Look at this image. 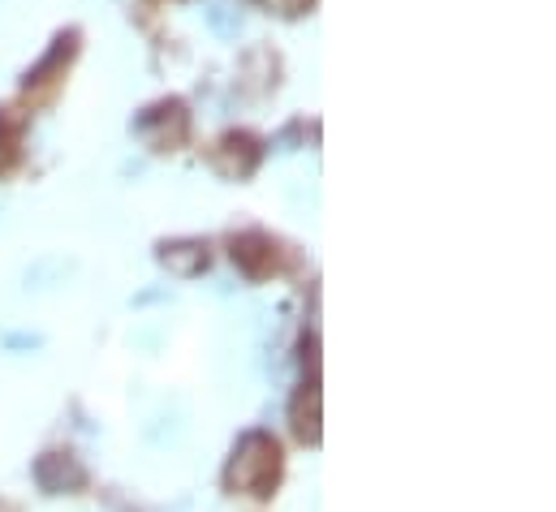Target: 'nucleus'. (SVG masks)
I'll return each instance as SVG.
<instances>
[{
  "label": "nucleus",
  "instance_id": "f257e3e1",
  "mask_svg": "<svg viewBox=\"0 0 556 512\" xmlns=\"http://www.w3.org/2000/svg\"><path fill=\"white\" fill-rule=\"evenodd\" d=\"M280 478V444L268 431H247L225 461V491L268 500Z\"/></svg>",
  "mask_w": 556,
  "mask_h": 512
},
{
  "label": "nucleus",
  "instance_id": "f03ea898",
  "mask_svg": "<svg viewBox=\"0 0 556 512\" xmlns=\"http://www.w3.org/2000/svg\"><path fill=\"white\" fill-rule=\"evenodd\" d=\"M130 129L139 133L151 151H173V146H181L186 133H190V113H186L181 100H160V104L142 108Z\"/></svg>",
  "mask_w": 556,
  "mask_h": 512
},
{
  "label": "nucleus",
  "instance_id": "7ed1b4c3",
  "mask_svg": "<svg viewBox=\"0 0 556 512\" xmlns=\"http://www.w3.org/2000/svg\"><path fill=\"white\" fill-rule=\"evenodd\" d=\"M30 478H35V487H39L43 496H78V491L87 487V465H83L74 452L52 448V452H39V457H35Z\"/></svg>",
  "mask_w": 556,
  "mask_h": 512
},
{
  "label": "nucleus",
  "instance_id": "20e7f679",
  "mask_svg": "<svg viewBox=\"0 0 556 512\" xmlns=\"http://www.w3.org/2000/svg\"><path fill=\"white\" fill-rule=\"evenodd\" d=\"M255 164H260V142H255L251 133H225V138L212 146V168H216L220 177H229V181L251 177Z\"/></svg>",
  "mask_w": 556,
  "mask_h": 512
},
{
  "label": "nucleus",
  "instance_id": "39448f33",
  "mask_svg": "<svg viewBox=\"0 0 556 512\" xmlns=\"http://www.w3.org/2000/svg\"><path fill=\"white\" fill-rule=\"evenodd\" d=\"M233 263L251 276V280H264L273 267H277V242L268 233H238L233 238Z\"/></svg>",
  "mask_w": 556,
  "mask_h": 512
},
{
  "label": "nucleus",
  "instance_id": "423d86ee",
  "mask_svg": "<svg viewBox=\"0 0 556 512\" xmlns=\"http://www.w3.org/2000/svg\"><path fill=\"white\" fill-rule=\"evenodd\" d=\"M289 426H293V435H298L302 444L319 448L324 431H319V384H315V380L298 387V396L289 400Z\"/></svg>",
  "mask_w": 556,
  "mask_h": 512
},
{
  "label": "nucleus",
  "instance_id": "0eeeda50",
  "mask_svg": "<svg viewBox=\"0 0 556 512\" xmlns=\"http://www.w3.org/2000/svg\"><path fill=\"white\" fill-rule=\"evenodd\" d=\"M160 267L168 271V276H181V280H190V276H199L203 267H207V246L199 242V238H181V242H160Z\"/></svg>",
  "mask_w": 556,
  "mask_h": 512
},
{
  "label": "nucleus",
  "instance_id": "6e6552de",
  "mask_svg": "<svg viewBox=\"0 0 556 512\" xmlns=\"http://www.w3.org/2000/svg\"><path fill=\"white\" fill-rule=\"evenodd\" d=\"M74 48H78V35H74V30H70V35H56V43L48 48V56H43L35 69H26L22 91H39L43 82H52V74H61V65L74 56Z\"/></svg>",
  "mask_w": 556,
  "mask_h": 512
},
{
  "label": "nucleus",
  "instance_id": "1a4fd4ad",
  "mask_svg": "<svg viewBox=\"0 0 556 512\" xmlns=\"http://www.w3.org/2000/svg\"><path fill=\"white\" fill-rule=\"evenodd\" d=\"M207 26L220 35V39H238L242 35V13L233 0H212L207 4Z\"/></svg>",
  "mask_w": 556,
  "mask_h": 512
},
{
  "label": "nucleus",
  "instance_id": "9d476101",
  "mask_svg": "<svg viewBox=\"0 0 556 512\" xmlns=\"http://www.w3.org/2000/svg\"><path fill=\"white\" fill-rule=\"evenodd\" d=\"M43 345V336H35V332H13V336H4V349H39Z\"/></svg>",
  "mask_w": 556,
  "mask_h": 512
},
{
  "label": "nucleus",
  "instance_id": "9b49d317",
  "mask_svg": "<svg viewBox=\"0 0 556 512\" xmlns=\"http://www.w3.org/2000/svg\"><path fill=\"white\" fill-rule=\"evenodd\" d=\"M13 164V138H9V129L0 126V172Z\"/></svg>",
  "mask_w": 556,
  "mask_h": 512
}]
</instances>
